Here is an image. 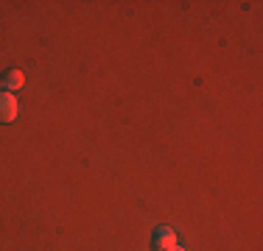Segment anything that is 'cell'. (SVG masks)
Here are the masks:
<instances>
[{"label": "cell", "instance_id": "cell-1", "mask_svg": "<svg viewBox=\"0 0 263 251\" xmlns=\"http://www.w3.org/2000/svg\"><path fill=\"white\" fill-rule=\"evenodd\" d=\"M179 246V237L174 229H168V226H160V229H154L152 235V248L154 251H171Z\"/></svg>", "mask_w": 263, "mask_h": 251}, {"label": "cell", "instance_id": "cell-3", "mask_svg": "<svg viewBox=\"0 0 263 251\" xmlns=\"http://www.w3.org/2000/svg\"><path fill=\"white\" fill-rule=\"evenodd\" d=\"M23 84H26V73H23V70H9V73H6V87H9V92L20 90Z\"/></svg>", "mask_w": 263, "mask_h": 251}, {"label": "cell", "instance_id": "cell-2", "mask_svg": "<svg viewBox=\"0 0 263 251\" xmlns=\"http://www.w3.org/2000/svg\"><path fill=\"white\" fill-rule=\"evenodd\" d=\"M17 109H20V103H17V98L11 95L9 90L0 92V123H11L17 117Z\"/></svg>", "mask_w": 263, "mask_h": 251}, {"label": "cell", "instance_id": "cell-4", "mask_svg": "<svg viewBox=\"0 0 263 251\" xmlns=\"http://www.w3.org/2000/svg\"><path fill=\"white\" fill-rule=\"evenodd\" d=\"M171 251H185V248H182V246H177V248H171Z\"/></svg>", "mask_w": 263, "mask_h": 251}]
</instances>
